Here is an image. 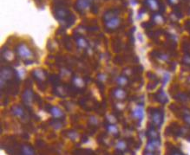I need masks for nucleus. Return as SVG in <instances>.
<instances>
[{"label":"nucleus","mask_w":190,"mask_h":155,"mask_svg":"<svg viewBox=\"0 0 190 155\" xmlns=\"http://www.w3.org/2000/svg\"><path fill=\"white\" fill-rule=\"evenodd\" d=\"M115 148L117 150L121 151V152H123V151H125L127 149V143L122 140H118L115 144Z\"/></svg>","instance_id":"obj_19"},{"label":"nucleus","mask_w":190,"mask_h":155,"mask_svg":"<svg viewBox=\"0 0 190 155\" xmlns=\"http://www.w3.org/2000/svg\"><path fill=\"white\" fill-rule=\"evenodd\" d=\"M56 17L59 21H64L67 17V15H68V12L67 10H65L64 8H57V10L56 11Z\"/></svg>","instance_id":"obj_14"},{"label":"nucleus","mask_w":190,"mask_h":155,"mask_svg":"<svg viewBox=\"0 0 190 155\" xmlns=\"http://www.w3.org/2000/svg\"><path fill=\"white\" fill-rule=\"evenodd\" d=\"M107 129H108V132L110 133V134L117 135L118 133H119V129H118V127L115 124H110V125L108 126Z\"/></svg>","instance_id":"obj_20"},{"label":"nucleus","mask_w":190,"mask_h":155,"mask_svg":"<svg viewBox=\"0 0 190 155\" xmlns=\"http://www.w3.org/2000/svg\"><path fill=\"white\" fill-rule=\"evenodd\" d=\"M23 100L25 102V104L27 106H30L32 101H33V94L31 90H25L24 95H23Z\"/></svg>","instance_id":"obj_10"},{"label":"nucleus","mask_w":190,"mask_h":155,"mask_svg":"<svg viewBox=\"0 0 190 155\" xmlns=\"http://www.w3.org/2000/svg\"><path fill=\"white\" fill-rule=\"evenodd\" d=\"M90 123H91V125L93 126H96L97 124H98V120H97V118L96 117H95V116H92L91 118H90Z\"/></svg>","instance_id":"obj_22"},{"label":"nucleus","mask_w":190,"mask_h":155,"mask_svg":"<svg viewBox=\"0 0 190 155\" xmlns=\"http://www.w3.org/2000/svg\"><path fill=\"white\" fill-rule=\"evenodd\" d=\"M33 76L35 79L38 81H45L46 80V74L44 70H35L33 71Z\"/></svg>","instance_id":"obj_12"},{"label":"nucleus","mask_w":190,"mask_h":155,"mask_svg":"<svg viewBox=\"0 0 190 155\" xmlns=\"http://www.w3.org/2000/svg\"><path fill=\"white\" fill-rule=\"evenodd\" d=\"M113 96L115 97L116 100H123L124 99H126L127 94H126V92L122 89L118 88V89H115L113 91Z\"/></svg>","instance_id":"obj_11"},{"label":"nucleus","mask_w":190,"mask_h":155,"mask_svg":"<svg viewBox=\"0 0 190 155\" xmlns=\"http://www.w3.org/2000/svg\"><path fill=\"white\" fill-rule=\"evenodd\" d=\"M116 83H117V85L120 86V87H124V86H126L129 83L128 77L125 76V75L118 76V77L116 78Z\"/></svg>","instance_id":"obj_18"},{"label":"nucleus","mask_w":190,"mask_h":155,"mask_svg":"<svg viewBox=\"0 0 190 155\" xmlns=\"http://www.w3.org/2000/svg\"><path fill=\"white\" fill-rule=\"evenodd\" d=\"M103 22L106 29L110 30L118 29L122 24L120 17L112 11H107L103 15Z\"/></svg>","instance_id":"obj_2"},{"label":"nucleus","mask_w":190,"mask_h":155,"mask_svg":"<svg viewBox=\"0 0 190 155\" xmlns=\"http://www.w3.org/2000/svg\"><path fill=\"white\" fill-rule=\"evenodd\" d=\"M50 115H52L56 120H61L64 117V113L63 112V110L61 109L60 108L56 107V106H51L50 108Z\"/></svg>","instance_id":"obj_6"},{"label":"nucleus","mask_w":190,"mask_h":155,"mask_svg":"<svg viewBox=\"0 0 190 155\" xmlns=\"http://www.w3.org/2000/svg\"><path fill=\"white\" fill-rule=\"evenodd\" d=\"M144 155H157V154H155L154 153H151V152H147Z\"/></svg>","instance_id":"obj_27"},{"label":"nucleus","mask_w":190,"mask_h":155,"mask_svg":"<svg viewBox=\"0 0 190 155\" xmlns=\"http://www.w3.org/2000/svg\"><path fill=\"white\" fill-rule=\"evenodd\" d=\"M11 112H12L13 115H15L16 117H17V118H23L25 116V111L19 105H16L14 107H12Z\"/></svg>","instance_id":"obj_13"},{"label":"nucleus","mask_w":190,"mask_h":155,"mask_svg":"<svg viewBox=\"0 0 190 155\" xmlns=\"http://www.w3.org/2000/svg\"><path fill=\"white\" fill-rule=\"evenodd\" d=\"M70 134H70V138H71L72 140H76V138L78 136V135L76 134V133H73V132H71Z\"/></svg>","instance_id":"obj_24"},{"label":"nucleus","mask_w":190,"mask_h":155,"mask_svg":"<svg viewBox=\"0 0 190 155\" xmlns=\"http://www.w3.org/2000/svg\"><path fill=\"white\" fill-rule=\"evenodd\" d=\"M132 116L135 118V120H142L143 117H144V108H143V107L141 105L136 106L132 111Z\"/></svg>","instance_id":"obj_7"},{"label":"nucleus","mask_w":190,"mask_h":155,"mask_svg":"<svg viewBox=\"0 0 190 155\" xmlns=\"http://www.w3.org/2000/svg\"><path fill=\"white\" fill-rule=\"evenodd\" d=\"M76 43V46L81 49V50H85L87 49V47L89 46V43L88 41L86 40V38H84L83 36H77L75 38Z\"/></svg>","instance_id":"obj_9"},{"label":"nucleus","mask_w":190,"mask_h":155,"mask_svg":"<svg viewBox=\"0 0 190 155\" xmlns=\"http://www.w3.org/2000/svg\"><path fill=\"white\" fill-rule=\"evenodd\" d=\"M170 155H182V153H180L179 151H174V152L171 153V154Z\"/></svg>","instance_id":"obj_26"},{"label":"nucleus","mask_w":190,"mask_h":155,"mask_svg":"<svg viewBox=\"0 0 190 155\" xmlns=\"http://www.w3.org/2000/svg\"><path fill=\"white\" fill-rule=\"evenodd\" d=\"M146 4L152 10H157L159 8V3L157 0H146Z\"/></svg>","instance_id":"obj_17"},{"label":"nucleus","mask_w":190,"mask_h":155,"mask_svg":"<svg viewBox=\"0 0 190 155\" xmlns=\"http://www.w3.org/2000/svg\"><path fill=\"white\" fill-rule=\"evenodd\" d=\"M184 120H185L188 125H190V115H186L185 117H184Z\"/></svg>","instance_id":"obj_25"},{"label":"nucleus","mask_w":190,"mask_h":155,"mask_svg":"<svg viewBox=\"0 0 190 155\" xmlns=\"http://www.w3.org/2000/svg\"><path fill=\"white\" fill-rule=\"evenodd\" d=\"M148 136L149 137L150 140H158L159 139V134H157V132L154 128H151V129L149 130Z\"/></svg>","instance_id":"obj_21"},{"label":"nucleus","mask_w":190,"mask_h":155,"mask_svg":"<svg viewBox=\"0 0 190 155\" xmlns=\"http://www.w3.org/2000/svg\"><path fill=\"white\" fill-rule=\"evenodd\" d=\"M151 121L156 127H160L163 121V116L160 111L155 110L151 114Z\"/></svg>","instance_id":"obj_4"},{"label":"nucleus","mask_w":190,"mask_h":155,"mask_svg":"<svg viewBox=\"0 0 190 155\" xmlns=\"http://www.w3.org/2000/svg\"><path fill=\"white\" fill-rule=\"evenodd\" d=\"M75 7L80 12H85L90 9V0H76Z\"/></svg>","instance_id":"obj_5"},{"label":"nucleus","mask_w":190,"mask_h":155,"mask_svg":"<svg viewBox=\"0 0 190 155\" xmlns=\"http://www.w3.org/2000/svg\"><path fill=\"white\" fill-rule=\"evenodd\" d=\"M16 52L23 62L26 63H31L35 60L34 52L25 43H19L16 48Z\"/></svg>","instance_id":"obj_1"},{"label":"nucleus","mask_w":190,"mask_h":155,"mask_svg":"<svg viewBox=\"0 0 190 155\" xmlns=\"http://www.w3.org/2000/svg\"><path fill=\"white\" fill-rule=\"evenodd\" d=\"M1 89H4L5 87L6 86V83L8 81L11 80L13 78L14 73L12 70H10L8 67L2 68L1 70Z\"/></svg>","instance_id":"obj_3"},{"label":"nucleus","mask_w":190,"mask_h":155,"mask_svg":"<svg viewBox=\"0 0 190 155\" xmlns=\"http://www.w3.org/2000/svg\"><path fill=\"white\" fill-rule=\"evenodd\" d=\"M161 146V142L159 140H150L149 143L146 146V151L154 153L155 150H157Z\"/></svg>","instance_id":"obj_8"},{"label":"nucleus","mask_w":190,"mask_h":155,"mask_svg":"<svg viewBox=\"0 0 190 155\" xmlns=\"http://www.w3.org/2000/svg\"><path fill=\"white\" fill-rule=\"evenodd\" d=\"M108 119H109V121L110 122V124H114V123H115L116 122V120H115V118L113 116V115H110V116H108Z\"/></svg>","instance_id":"obj_23"},{"label":"nucleus","mask_w":190,"mask_h":155,"mask_svg":"<svg viewBox=\"0 0 190 155\" xmlns=\"http://www.w3.org/2000/svg\"><path fill=\"white\" fill-rule=\"evenodd\" d=\"M73 84H74L76 88H78V89H83L85 86V81L82 77L75 76V77L73 78Z\"/></svg>","instance_id":"obj_16"},{"label":"nucleus","mask_w":190,"mask_h":155,"mask_svg":"<svg viewBox=\"0 0 190 155\" xmlns=\"http://www.w3.org/2000/svg\"><path fill=\"white\" fill-rule=\"evenodd\" d=\"M22 155H35V152L33 148L29 145H23L21 147Z\"/></svg>","instance_id":"obj_15"}]
</instances>
